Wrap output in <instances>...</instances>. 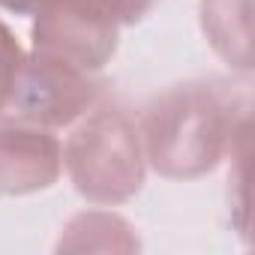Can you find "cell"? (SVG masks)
Returning a JSON list of instances; mask_svg holds the SVG:
<instances>
[{
  "instance_id": "cell-1",
  "label": "cell",
  "mask_w": 255,
  "mask_h": 255,
  "mask_svg": "<svg viewBox=\"0 0 255 255\" xmlns=\"http://www.w3.org/2000/svg\"><path fill=\"white\" fill-rule=\"evenodd\" d=\"M246 126H252L249 84L216 75L165 87L138 117L144 159L168 180L216 171Z\"/></svg>"
},
{
  "instance_id": "cell-2",
  "label": "cell",
  "mask_w": 255,
  "mask_h": 255,
  "mask_svg": "<svg viewBox=\"0 0 255 255\" xmlns=\"http://www.w3.org/2000/svg\"><path fill=\"white\" fill-rule=\"evenodd\" d=\"M63 168L90 204H123L141 192L147 159L138 117L120 102H96L63 144Z\"/></svg>"
},
{
  "instance_id": "cell-3",
  "label": "cell",
  "mask_w": 255,
  "mask_h": 255,
  "mask_svg": "<svg viewBox=\"0 0 255 255\" xmlns=\"http://www.w3.org/2000/svg\"><path fill=\"white\" fill-rule=\"evenodd\" d=\"M120 27L99 3H54L33 15L30 51L99 75L117 54Z\"/></svg>"
},
{
  "instance_id": "cell-4",
  "label": "cell",
  "mask_w": 255,
  "mask_h": 255,
  "mask_svg": "<svg viewBox=\"0 0 255 255\" xmlns=\"http://www.w3.org/2000/svg\"><path fill=\"white\" fill-rule=\"evenodd\" d=\"M105 87L108 81L102 75L81 72L30 51L24 57L9 114L45 129H66L102 99Z\"/></svg>"
},
{
  "instance_id": "cell-5",
  "label": "cell",
  "mask_w": 255,
  "mask_h": 255,
  "mask_svg": "<svg viewBox=\"0 0 255 255\" xmlns=\"http://www.w3.org/2000/svg\"><path fill=\"white\" fill-rule=\"evenodd\" d=\"M63 174V147L54 129L0 114V195H33Z\"/></svg>"
},
{
  "instance_id": "cell-6",
  "label": "cell",
  "mask_w": 255,
  "mask_h": 255,
  "mask_svg": "<svg viewBox=\"0 0 255 255\" xmlns=\"http://www.w3.org/2000/svg\"><path fill=\"white\" fill-rule=\"evenodd\" d=\"M201 33L231 72H252V0H201Z\"/></svg>"
},
{
  "instance_id": "cell-7",
  "label": "cell",
  "mask_w": 255,
  "mask_h": 255,
  "mask_svg": "<svg viewBox=\"0 0 255 255\" xmlns=\"http://www.w3.org/2000/svg\"><path fill=\"white\" fill-rule=\"evenodd\" d=\"M57 252H138L141 240L135 225L111 210H84L75 213L54 246Z\"/></svg>"
},
{
  "instance_id": "cell-8",
  "label": "cell",
  "mask_w": 255,
  "mask_h": 255,
  "mask_svg": "<svg viewBox=\"0 0 255 255\" xmlns=\"http://www.w3.org/2000/svg\"><path fill=\"white\" fill-rule=\"evenodd\" d=\"M249 144H252V126L237 135V141L228 150L231 168H228V210L234 231L249 240Z\"/></svg>"
},
{
  "instance_id": "cell-9",
  "label": "cell",
  "mask_w": 255,
  "mask_h": 255,
  "mask_svg": "<svg viewBox=\"0 0 255 255\" xmlns=\"http://www.w3.org/2000/svg\"><path fill=\"white\" fill-rule=\"evenodd\" d=\"M54 3H75V0H0V9H6L12 15H36L39 9L54 6ZM78 3H99L123 27H129V24H138L141 18H147L159 0H78Z\"/></svg>"
},
{
  "instance_id": "cell-10",
  "label": "cell",
  "mask_w": 255,
  "mask_h": 255,
  "mask_svg": "<svg viewBox=\"0 0 255 255\" xmlns=\"http://www.w3.org/2000/svg\"><path fill=\"white\" fill-rule=\"evenodd\" d=\"M24 57H27V51L21 48L18 36L12 33V27L3 18H0V114H9V108H12Z\"/></svg>"
}]
</instances>
